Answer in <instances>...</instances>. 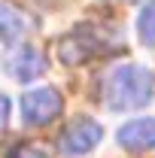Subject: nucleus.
<instances>
[{
	"label": "nucleus",
	"mask_w": 155,
	"mask_h": 158,
	"mask_svg": "<svg viewBox=\"0 0 155 158\" xmlns=\"http://www.w3.org/2000/svg\"><path fill=\"white\" fill-rule=\"evenodd\" d=\"M34 27L37 24L24 9L12 6L9 0H0V40L3 43H21Z\"/></svg>",
	"instance_id": "nucleus-5"
},
{
	"label": "nucleus",
	"mask_w": 155,
	"mask_h": 158,
	"mask_svg": "<svg viewBox=\"0 0 155 158\" xmlns=\"http://www.w3.org/2000/svg\"><path fill=\"white\" fill-rule=\"evenodd\" d=\"M116 140H119V146L128 149V152L155 149V118H134V122L122 125Z\"/></svg>",
	"instance_id": "nucleus-6"
},
{
	"label": "nucleus",
	"mask_w": 155,
	"mask_h": 158,
	"mask_svg": "<svg viewBox=\"0 0 155 158\" xmlns=\"http://www.w3.org/2000/svg\"><path fill=\"white\" fill-rule=\"evenodd\" d=\"M94 52H97V43H94V37H88L85 27H76L73 34L61 37V43H58V55L64 64H85Z\"/></svg>",
	"instance_id": "nucleus-7"
},
{
	"label": "nucleus",
	"mask_w": 155,
	"mask_h": 158,
	"mask_svg": "<svg viewBox=\"0 0 155 158\" xmlns=\"http://www.w3.org/2000/svg\"><path fill=\"white\" fill-rule=\"evenodd\" d=\"M9 158H49V152H46L43 146H34V143H27V146H19V149H15Z\"/></svg>",
	"instance_id": "nucleus-9"
},
{
	"label": "nucleus",
	"mask_w": 155,
	"mask_h": 158,
	"mask_svg": "<svg viewBox=\"0 0 155 158\" xmlns=\"http://www.w3.org/2000/svg\"><path fill=\"white\" fill-rule=\"evenodd\" d=\"M6 118H9V100H6V94H0V128L6 125Z\"/></svg>",
	"instance_id": "nucleus-10"
},
{
	"label": "nucleus",
	"mask_w": 155,
	"mask_h": 158,
	"mask_svg": "<svg viewBox=\"0 0 155 158\" xmlns=\"http://www.w3.org/2000/svg\"><path fill=\"white\" fill-rule=\"evenodd\" d=\"M64 110L58 88H34L21 98V122L27 128H43L49 122H55Z\"/></svg>",
	"instance_id": "nucleus-2"
},
{
	"label": "nucleus",
	"mask_w": 155,
	"mask_h": 158,
	"mask_svg": "<svg viewBox=\"0 0 155 158\" xmlns=\"http://www.w3.org/2000/svg\"><path fill=\"white\" fill-rule=\"evenodd\" d=\"M155 94V76L140 64H122L103 82V100L110 110L146 106Z\"/></svg>",
	"instance_id": "nucleus-1"
},
{
	"label": "nucleus",
	"mask_w": 155,
	"mask_h": 158,
	"mask_svg": "<svg viewBox=\"0 0 155 158\" xmlns=\"http://www.w3.org/2000/svg\"><path fill=\"white\" fill-rule=\"evenodd\" d=\"M137 34L143 46H155V0H149L137 15Z\"/></svg>",
	"instance_id": "nucleus-8"
},
{
	"label": "nucleus",
	"mask_w": 155,
	"mask_h": 158,
	"mask_svg": "<svg viewBox=\"0 0 155 158\" xmlns=\"http://www.w3.org/2000/svg\"><path fill=\"white\" fill-rule=\"evenodd\" d=\"M3 67H6V73L15 79V82H31V79H37V76L46 73V58H43V52L34 49V46H19V49H12L6 55Z\"/></svg>",
	"instance_id": "nucleus-4"
},
{
	"label": "nucleus",
	"mask_w": 155,
	"mask_h": 158,
	"mask_svg": "<svg viewBox=\"0 0 155 158\" xmlns=\"http://www.w3.org/2000/svg\"><path fill=\"white\" fill-rule=\"evenodd\" d=\"M100 137H103V128L97 125L94 118L88 116H79L73 118L67 128H64V134H61L58 140V149L64 152V155H85V152H91L97 143H100Z\"/></svg>",
	"instance_id": "nucleus-3"
}]
</instances>
